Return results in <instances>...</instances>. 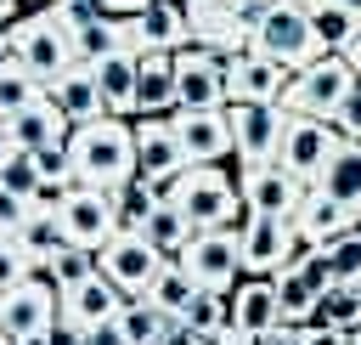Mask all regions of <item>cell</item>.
Here are the masks:
<instances>
[{"label":"cell","instance_id":"obj_1","mask_svg":"<svg viewBox=\"0 0 361 345\" xmlns=\"http://www.w3.org/2000/svg\"><path fill=\"white\" fill-rule=\"evenodd\" d=\"M68 153H73V181L79 187H124L135 181V119H96V124H79L68 136Z\"/></svg>","mask_w":361,"mask_h":345},{"label":"cell","instance_id":"obj_2","mask_svg":"<svg viewBox=\"0 0 361 345\" xmlns=\"http://www.w3.org/2000/svg\"><path fill=\"white\" fill-rule=\"evenodd\" d=\"M175 204L197 232H237L248 221V198L231 164H192L186 175H175Z\"/></svg>","mask_w":361,"mask_h":345},{"label":"cell","instance_id":"obj_3","mask_svg":"<svg viewBox=\"0 0 361 345\" xmlns=\"http://www.w3.org/2000/svg\"><path fill=\"white\" fill-rule=\"evenodd\" d=\"M11 57H17V68H23L28 79H39L45 90H51L68 68H79L73 40H68V28L56 23V11H23V17L11 23Z\"/></svg>","mask_w":361,"mask_h":345},{"label":"cell","instance_id":"obj_4","mask_svg":"<svg viewBox=\"0 0 361 345\" xmlns=\"http://www.w3.org/2000/svg\"><path fill=\"white\" fill-rule=\"evenodd\" d=\"M231 130H237V158H231V175L248 187L271 170H282V136H288V107H254V102H237L231 107Z\"/></svg>","mask_w":361,"mask_h":345},{"label":"cell","instance_id":"obj_5","mask_svg":"<svg viewBox=\"0 0 361 345\" xmlns=\"http://www.w3.org/2000/svg\"><path fill=\"white\" fill-rule=\"evenodd\" d=\"M248 51H259V57H271L276 68H288V74H299V68H310V62H322L327 51L316 45V28H310V11L305 6H293V0H276L271 6V17L259 23V34H254V45Z\"/></svg>","mask_w":361,"mask_h":345},{"label":"cell","instance_id":"obj_6","mask_svg":"<svg viewBox=\"0 0 361 345\" xmlns=\"http://www.w3.org/2000/svg\"><path fill=\"white\" fill-rule=\"evenodd\" d=\"M355 85H361V79H355V68H350L344 57H322V62H310V68H299V74L288 79L282 107H288L293 119H327V124H333V113L344 107V96H350Z\"/></svg>","mask_w":361,"mask_h":345},{"label":"cell","instance_id":"obj_7","mask_svg":"<svg viewBox=\"0 0 361 345\" xmlns=\"http://www.w3.org/2000/svg\"><path fill=\"white\" fill-rule=\"evenodd\" d=\"M237 243H243V271L248 277H282L288 266H299V260L316 255L293 232V221H265V215H248L237 226Z\"/></svg>","mask_w":361,"mask_h":345},{"label":"cell","instance_id":"obj_8","mask_svg":"<svg viewBox=\"0 0 361 345\" xmlns=\"http://www.w3.org/2000/svg\"><path fill=\"white\" fill-rule=\"evenodd\" d=\"M56 322H62V288L56 283L28 277L11 294H0V328H6L11 345H39Z\"/></svg>","mask_w":361,"mask_h":345},{"label":"cell","instance_id":"obj_9","mask_svg":"<svg viewBox=\"0 0 361 345\" xmlns=\"http://www.w3.org/2000/svg\"><path fill=\"white\" fill-rule=\"evenodd\" d=\"M96 271H102L124 300H147L152 283H158V271H164V255L152 249L147 232H118V238L96 255Z\"/></svg>","mask_w":361,"mask_h":345},{"label":"cell","instance_id":"obj_10","mask_svg":"<svg viewBox=\"0 0 361 345\" xmlns=\"http://www.w3.org/2000/svg\"><path fill=\"white\" fill-rule=\"evenodd\" d=\"M56 221H62L68 243H73V249H85V255H102V249L124 232L118 204H113V192H102V187H73V192H68V204L56 209Z\"/></svg>","mask_w":361,"mask_h":345},{"label":"cell","instance_id":"obj_11","mask_svg":"<svg viewBox=\"0 0 361 345\" xmlns=\"http://www.w3.org/2000/svg\"><path fill=\"white\" fill-rule=\"evenodd\" d=\"M56 11V23L68 28V40H73V57L79 62H107V57H118V51H130V34H124V23L118 17H107L96 0H62V6H51Z\"/></svg>","mask_w":361,"mask_h":345},{"label":"cell","instance_id":"obj_12","mask_svg":"<svg viewBox=\"0 0 361 345\" xmlns=\"http://www.w3.org/2000/svg\"><path fill=\"white\" fill-rule=\"evenodd\" d=\"M338 147H344L338 124H327V119H293V113H288V136H282V158H276V164H282L293 181L316 187L322 170L338 158Z\"/></svg>","mask_w":361,"mask_h":345},{"label":"cell","instance_id":"obj_13","mask_svg":"<svg viewBox=\"0 0 361 345\" xmlns=\"http://www.w3.org/2000/svg\"><path fill=\"white\" fill-rule=\"evenodd\" d=\"M169 124H175V141H180L186 164H231V158H237L231 107H214V113H186V107H175Z\"/></svg>","mask_w":361,"mask_h":345},{"label":"cell","instance_id":"obj_14","mask_svg":"<svg viewBox=\"0 0 361 345\" xmlns=\"http://www.w3.org/2000/svg\"><path fill=\"white\" fill-rule=\"evenodd\" d=\"M220 74H226V90H231V107L237 102H254V107H282V96H288V68H276L271 57H259V51H231V57H220Z\"/></svg>","mask_w":361,"mask_h":345},{"label":"cell","instance_id":"obj_15","mask_svg":"<svg viewBox=\"0 0 361 345\" xmlns=\"http://www.w3.org/2000/svg\"><path fill=\"white\" fill-rule=\"evenodd\" d=\"M175 102L186 113H214V107H231V90H226V74H220V57L214 51H175Z\"/></svg>","mask_w":361,"mask_h":345},{"label":"cell","instance_id":"obj_16","mask_svg":"<svg viewBox=\"0 0 361 345\" xmlns=\"http://www.w3.org/2000/svg\"><path fill=\"white\" fill-rule=\"evenodd\" d=\"M180 266L203 283V288H214V294H231L248 271H243V243H237V232H197L192 238V249L180 255Z\"/></svg>","mask_w":361,"mask_h":345},{"label":"cell","instance_id":"obj_17","mask_svg":"<svg viewBox=\"0 0 361 345\" xmlns=\"http://www.w3.org/2000/svg\"><path fill=\"white\" fill-rule=\"evenodd\" d=\"M192 164H186L180 141H175V124L169 119H135V181L164 187V181H175Z\"/></svg>","mask_w":361,"mask_h":345},{"label":"cell","instance_id":"obj_18","mask_svg":"<svg viewBox=\"0 0 361 345\" xmlns=\"http://www.w3.org/2000/svg\"><path fill=\"white\" fill-rule=\"evenodd\" d=\"M124 34H130V51H186L192 45L186 0H152L147 11L124 23Z\"/></svg>","mask_w":361,"mask_h":345},{"label":"cell","instance_id":"obj_19","mask_svg":"<svg viewBox=\"0 0 361 345\" xmlns=\"http://www.w3.org/2000/svg\"><path fill=\"white\" fill-rule=\"evenodd\" d=\"M327 283H333V277H327L322 249H316L310 260L288 266V271L276 277V305H282V322H288V328H305V322L316 317V300H322V288H327Z\"/></svg>","mask_w":361,"mask_h":345},{"label":"cell","instance_id":"obj_20","mask_svg":"<svg viewBox=\"0 0 361 345\" xmlns=\"http://www.w3.org/2000/svg\"><path fill=\"white\" fill-rule=\"evenodd\" d=\"M175 102V51H141L135 74V119H169Z\"/></svg>","mask_w":361,"mask_h":345},{"label":"cell","instance_id":"obj_21","mask_svg":"<svg viewBox=\"0 0 361 345\" xmlns=\"http://www.w3.org/2000/svg\"><path fill=\"white\" fill-rule=\"evenodd\" d=\"M62 113H68V124L79 130V124H96V119H113L107 113V96H102V85H96V68L90 62H79V68H68L51 90H45Z\"/></svg>","mask_w":361,"mask_h":345},{"label":"cell","instance_id":"obj_22","mask_svg":"<svg viewBox=\"0 0 361 345\" xmlns=\"http://www.w3.org/2000/svg\"><path fill=\"white\" fill-rule=\"evenodd\" d=\"M361 221L333 198V192H322V187H310L305 192V204H299V215H293V232L310 243V249H327L333 238H344V232H355Z\"/></svg>","mask_w":361,"mask_h":345},{"label":"cell","instance_id":"obj_23","mask_svg":"<svg viewBox=\"0 0 361 345\" xmlns=\"http://www.w3.org/2000/svg\"><path fill=\"white\" fill-rule=\"evenodd\" d=\"M124 305H130V300H124V294H118V288H113V283H107L102 271H90L85 283H73V288L62 294V317H68V322H79V328L113 322V317H118Z\"/></svg>","mask_w":361,"mask_h":345},{"label":"cell","instance_id":"obj_24","mask_svg":"<svg viewBox=\"0 0 361 345\" xmlns=\"http://www.w3.org/2000/svg\"><path fill=\"white\" fill-rule=\"evenodd\" d=\"M231 322L243 328V334H271L276 322H282V305H276V277H243L237 288H231Z\"/></svg>","mask_w":361,"mask_h":345},{"label":"cell","instance_id":"obj_25","mask_svg":"<svg viewBox=\"0 0 361 345\" xmlns=\"http://www.w3.org/2000/svg\"><path fill=\"white\" fill-rule=\"evenodd\" d=\"M6 136H11L23 153H39V147H62V141L73 136V124H68V113H62L51 96H39L28 113H17V119L6 124Z\"/></svg>","mask_w":361,"mask_h":345},{"label":"cell","instance_id":"obj_26","mask_svg":"<svg viewBox=\"0 0 361 345\" xmlns=\"http://www.w3.org/2000/svg\"><path fill=\"white\" fill-rule=\"evenodd\" d=\"M305 181H293L288 170H271V175H259V181H248L243 187V198H248V215H265V221H293L299 215V204H305Z\"/></svg>","mask_w":361,"mask_h":345},{"label":"cell","instance_id":"obj_27","mask_svg":"<svg viewBox=\"0 0 361 345\" xmlns=\"http://www.w3.org/2000/svg\"><path fill=\"white\" fill-rule=\"evenodd\" d=\"M135 74H141V51H118V57L96 62V85H102L113 119H135Z\"/></svg>","mask_w":361,"mask_h":345},{"label":"cell","instance_id":"obj_28","mask_svg":"<svg viewBox=\"0 0 361 345\" xmlns=\"http://www.w3.org/2000/svg\"><path fill=\"white\" fill-rule=\"evenodd\" d=\"M322 192H333L355 221H361V141H344L338 147V158L322 170V181H316Z\"/></svg>","mask_w":361,"mask_h":345},{"label":"cell","instance_id":"obj_29","mask_svg":"<svg viewBox=\"0 0 361 345\" xmlns=\"http://www.w3.org/2000/svg\"><path fill=\"white\" fill-rule=\"evenodd\" d=\"M141 232L152 238V249H158L164 260H180V255L192 249V238H197V226L186 221V209H180V204H158V215H152Z\"/></svg>","mask_w":361,"mask_h":345},{"label":"cell","instance_id":"obj_30","mask_svg":"<svg viewBox=\"0 0 361 345\" xmlns=\"http://www.w3.org/2000/svg\"><path fill=\"white\" fill-rule=\"evenodd\" d=\"M197 294H203V283H197L180 260H164V271H158V283H152V294H147V300H152L164 317H175V322H180V317H186V305H192Z\"/></svg>","mask_w":361,"mask_h":345},{"label":"cell","instance_id":"obj_31","mask_svg":"<svg viewBox=\"0 0 361 345\" xmlns=\"http://www.w3.org/2000/svg\"><path fill=\"white\" fill-rule=\"evenodd\" d=\"M310 322L338 328V334H355V328H361V283H327Z\"/></svg>","mask_w":361,"mask_h":345},{"label":"cell","instance_id":"obj_32","mask_svg":"<svg viewBox=\"0 0 361 345\" xmlns=\"http://www.w3.org/2000/svg\"><path fill=\"white\" fill-rule=\"evenodd\" d=\"M310 28H316V45H322L327 57H344V45L355 40L361 17H355V11H344L338 0H322V6H310Z\"/></svg>","mask_w":361,"mask_h":345},{"label":"cell","instance_id":"obj_33","mask_svg":"<svg viewBox=\"0 0 361 345\" xmlns=\"http://www.w3.org/2000/svg\"><path fill=\"white\" fill-rule=\"evenodd\" d=\"M169 322H175V317H164L152 300H130V305L118 311V328H124V339H130V345H164Z\"/></svg>","mask_w":361,"mask_h":345},{"label":"cell","instance_id":"obj_34","mask_svg":"<svg viewBox=\"0 0 361 345\" xmlns=\"http://www.w3.org/2000/svg\"><path fill=\"white\" fill-rule=\"evenodd\" d=\"M113 204H118L124 232H141V226L158 215V187H152V181H124V187H113Z\"/></svg>","mask_w":361,"mask_h":345},{"label":"cell","instance_id":"obj_35","mask_svg":"<svg viewBox=\"0 0 361 345\" xmlns=\"http://www.w3.org/2000/svg\"><path fill=\"white\" fill-rule=\"evenodd\" d=\"M39 96H45L39 79H28L23 68H6V74H0V124H11L17 113H28Z\"/></svg>","mask_w":361,"mask_h":345},{"label":"cell","instance_id":"obj_36","mask_svg":"<svg viewBox=\"0 0 361 345\" xmlns=\"http://www.w3.org/2000/svg\"><path fill=\"white\" fill-rule=\"evenodd\" d=\"M322 260H327V277L333 283H361V226L344 232V238H333L322 249Z\"/></svg>","mask_w":361,"mask_h":345},{"label":"cell","instance_id":"obj_37","mask_svg":"<svg viewBox=\"0 0 361 345\" xmlns=\"http://www.w3.org/2000/svg\"><path fill=\"white\" fill-rule=\"evenodd\" d=\"M0 187H11V192H23V198H34L45 181H39V164H34V153H17L6 170H0Z\"/></svg>","mask_w":361,"mask_h":345},{"label":"cell","instance_id":"obj_38","mask_svg":"<svg viewBox=\"0 0 361 345\" xmlns=\"http://www.w3.org/2000/svg\"><path fill=\"white\" fill-rule=\"evenodd\" d=\"M28 221H34V198H23V192L0 187V238H17Z\"/></svg>","mask_w":361,"mask_h":345},{"label":"cell","instance_id":"obj_39","mask_svg":"<svg viewBox=\"0 0 361 345\" xmlns=\"http://www.w3.org/2000/svg\"><path fill=\"white\" fill-rule=\"evenodd\" d=\"M90 271H96V255H85V249H68V255H62V260L51 266V283H56V288L68 294V288H73V283H85Z\"/></svg>","mask_w":361,"mask_h":345},{"label":"cell","instance_id":"obj_40","mask_svg":"<svg viewBox=\"0 0 361 345\" xmlns=\"http://www.w3.org/2000/svg\"><path fill=\"white\" fill-rule=\"evenodd\" d=\"M17 283H28V255L17 238H0V294H11Z\"/></svg>","mask_w":361,"mask_h":345},{"label":"cell","instance_id":"obj_41","mask_svg":"<svg viewBox=\"0 0 361 345\" xmlns=\"http://www.w3.org/2000/svg\"><path fill=\"white\" fill-rule=\"evenodd\" d=\"M333 124H338V136H344V141H361V85L344 96V107L333 113Z\"/></svg>","mask_w":361,"mask_h":345},{"label":"cell","instance_id":"obj_42","mask_svg":"<svg viewBox=\"0 0 361 345\" xmlns=\"http://www.w3.org/2000/svg\"><path fill=\"white\" fill-rule=\"evenodd\" d=\"M293 345H350V334H338V328H322V322H305V328L293 334Z\"/></svg>","mask_w":361,"mask_h":345},{"label":"cell","instance_id":"obj_43","mask_svg":"<svg viewBox=\"0 0 361 345\" xmlns=\"http://www.w3.org/2000/svg\"><path fill=\"white\" fill-rule=\"evenodd\" d=\"M85 345H130V339H124V328H118V317H113V322L85 328Z\"/></svg>","mask_w":361,"mask_h":345},{"label":"cell","instance_id":"obj_44","mask_svg":"<svg viewBox=\"0 0 361 345\" xmlns=\"http://www.w3.org/2000/svg\"><path fill=\"white\" fill-rule=\"evenodd\" d=\"M96 6H102L107 17H118V23H130V17H135V11H147L152 0H96Z\"/></svg>","mask_w":361,"mask_h":345},{"label":"cell","instance_id":"obj_45","mask_svg":"<svg viewBox=\"0 0 361 345\" xmlns=\"http://www.w3.org/2000/svg\"><path fill=\"white\" fill-rule=\"evenodd\" d=\"M164 345H214V339H203V334H197V328H186V322H169Z\"/></svg>","mask_w":361,"mask_h":345},{"label":"cell","instance_id":"obj_46","mask_svg":"<svg viewBox=\"0 0 361 345\" xmlns=\"http://www.w3.org/2000/svg\"><path fill=\"white\" fill-rule=\"evenodd\" d=\"M17 153H23V147H17V141H11V136H6V124H0V170H6V164H11V158H17Z\"/></svg>","mask_w":361,"mask_h":345},{"label":"cell","instance_id":"obj_47","mask_svg":"<svg viewBox=\"0 0 361 345\" xmlns=\"http://www.w3.org/2000/svg\"><path fill=\"white\" fill-rule=\"evenodd\" d=\"M6 68H17V57H11V28H0V74Z\"/></svg>","mask_w":361,"mask_h":345},{"label":"cell","instance_id":"obj_48","mask_svg":"<svg viewBox=\"0 0 361 345\" xmlns=\"http://www.w3.org/2000/svg\"><path fill=\"white\" fill-rule=\"evenodd\" d=\"M344 62H350V68H355V79H361V28H355V40L344 45Z\"/></svg>","mask_w":361,"mask_h":345},{"label":"cell","instance_id":"obj_49","mask_svg":"<svg viewBox=\"0 0 361 345\" xmlns=\"http://www.w3.org/2000/svg\"><path fill=\"white\" fill-rule=\"evenodd\" d=\"M23 6H34V11H51V6H62V0H23Z\"/></svg>","mask_w":361,"mask_h":345},{"label":"cell","instance_id":"obj_50","mask_svg":"<svg viewBox=\"0 0 361 345\" xmlns=\"http://www.w3.org/2000/svg\"><path fill=\"white\" fill-rule=\"evenodd\" d=\"M338 6H344V11H355V17H361V0H338Z\"/></svg>","mask_w":361,"mask_h":345},{"label":"cell","instance_id":"obj_51","mask_svg":"<svg viewBox=\"0 0 361 345\" xmlns=\"http://www.w3.org/2000/svg\"><path fill=\"white\" fill-rule=\"evenodd\" d=\"M293 6H305V11H310V6H322V0H293Z\"/></svg>","mask_w":361,"mask_h":345},{"label":"cell","instance_id":"obj_52","mask_svg":"<svg viewBox=\"0 0 361 345\" xmlns=\"http://www.w3.org/2000/svg\"><path fill=\"white\" fill-rule=\"evenodd\" d=\"M350 345H361V328H355V334H350Z\"/></svg>","mask_w":361,"mask_h":345},{"label":"cell","instance_id":"obj_53","mask_svg":"<svg viewBox=\"0 0 361 345\" xmlns=\"http://www.w3.org/2000/svg\"><path fill=\"white\" fill-rule=\"evenodd\" d=\"M0 345H11V339H6V328H0Z\"/></svg>","mask_w":361,"mask_h":345}]
</instances>
